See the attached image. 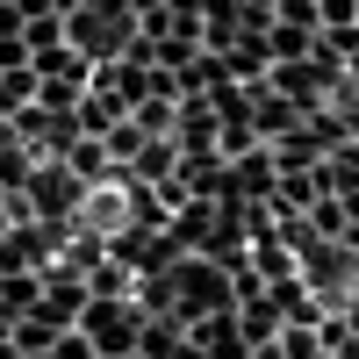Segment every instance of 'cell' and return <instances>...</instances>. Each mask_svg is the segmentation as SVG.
Segmentation results:
<instances>
[{
  "label": "cell",
  "mask_w": 359,
  "mask_h": 359,
  "mask_svg": "<svg viewBox=\"0 0 359 359\" xmlns=\"http://www.w3.org/2000/svg\"><path fill=\"white\" fill-rule=\"evenodd\" d=\"M165 273H172V309H180V323H201V316H216V309H237V273H230L223 259L180 252Z\"/></svg>",
  "instance_id": "1"
},
{
  "label": "cell",
  "mask_w": 359,
  "mask_h": 359,
  "mask_svg": "<svg viewBox=\"0 0 359 359\" xmlns=\"http://www.w3.org/2000/svg\"><path fill=\"white\" fill-rule=\"evenodd\" d=\"M79 331H86V345H94L101 359L137 352V338H144V309H137V294H86Z\"/></svg>",
  "instance_id": "2"
},
{
  "label": "cell",
  "mask_w": 359,
  "mask_h": 359,
  "mask_svg": "<svg viewBox=\"0 0 359 359\" xmlns=\"http://www.w3.org/2000/svg\"><path fill=\"white\" fill-rule=\"evenodd\" d=\"M15 65H29V36H22V29L0 36V72H15Z\"/></svg>",
  "instance_id": "5"
},
{
  "label": "cell",
  "mask_w": 359,
  "mask_h": 359,
  "mask_svg": "<svg viewBox=\"0 0 359 359\" xmlns=\"http://www.w3.org/2000/svg\"><path fill=\"white\" fill-rule=\"evenodd\" d=\"M266 50H273V57H309V50H316V29L273 15V22H266Z\"/></svg>",
  "instance_id": "4"
},
{
  "label": "cell",
  "mask_w": 359,
  "mask_h": 359,
  "mask_svg": "<svg viewBox=\"0 0 359 359\" xmlns=\"http://www.w3.org/2000/svg\"><path fill=\"white\" fill-rule=\"evenodd\" d=\"M187 331H194L201 359H252V338H245V323H237V309H216V316L187 323Z\"/></svg>",
  "instance_id": "3"
},
{
  "label": "cell",
  "mask_w": 359,
  "mask_h": 359,
  "mask_svg": "<svg viewBox=\"0 0 359 359\" xmlns=\"http://www.w3.org/2000/svg\"><path fill=\"white\" fill-rule=\"evenodd\" d=\"M29 359H57V352H29Z\"/></svg>",
  "instance_id": "6"
}]
</instances>
